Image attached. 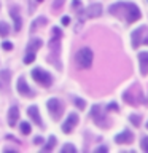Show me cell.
I'll return each mask as SVG.
<instances>
[{"label": "cell", "mask_w": 148, "mask_h": 153, "mask_svg": "<svg viewBox=\"0 0 148 153\" xmlns=\"http://www.w3.org/2000/svg\"><path fill=\"white\" fill-rule=\"evenodd\" d=\"M53 37H56V38H61V37H62V32H61L59 27H54V29H53Z\"/></svg>", "instance_id": "83f0119b"}, {"label": "cell", "mask_w": 148, "mask_h": 153, "mask_svg": "<svg viewBox=\"0 0 148 153\" xmlns=\"http://www.w3.org/2000/svg\"><path fill=\"white\" fill-rule=\"evenodd\" d=\"M30 131H32L30 124H29L27 121H22V123H21V132H22V134H26V136H27V134H30Z\"/></svg>", "instance_id": "ffe728a7"}, {"label": "cell", "mask_w": 148, "mask_h": 153, "mask_svg": "<svg viewBox=\"0 0 148 153\" xmlns=\"http://www.w3.org/2000/svg\"><path fill=\"white\" fill-rule=\"evenodd\" d=\"M102 5L100 3H92V5H89L88 10H86V14H88L89 18H99L100 14H102Z\"/></svg>", "instance_id": "8fae6325"}, {"label": "cell", "mask_w": 148, "mask_h": 153, "mask_svg": "<svg viewBox=\"0 0 148 153\" xmlns=\"http://www.w3.org/2000/svg\"><path fill=\"white\" fill-rule=\"evenodd\" d=\"M56 143H57V139H56L54 136H51L50 139H48V143H46L45 147H43V150H45V152H50V150H53V148L56 147Z\"/></svg>", "instance_id": "ac0fdd59"}, {"label": "cell", "mask_w": 148, "mask_h": 153, "mask_svg": "<svg viewBox=\"0 0 148 153\" xmlns=\"http://www.w3.org/2000/svg\"><path fill=\"white\" fill-rule=\"evenodd\" d=\"M147 128H148V123H147Z\"/></svg>", "instance_id": "8d00e7d4"}, {"label": "cell", "mask_w": 148, "mask_h": 153, "mask_svg": "<svg viewBox=\"0 0 148 153\" xmlns=\"http://www.w3.org/2000/svg\"><path fill=\"white\" fill-rule=\"evenodd\" d=\"M18 91H19V94H22V96H33V91L32 88L26 83V78L24 76H19V80H18Z\"/></svg>", "instance_id": "52a82bcc"}, {"label": "cell", "mask_w": 148, "mask_h": 153, "mask_svg": "<svg viewBox=\"0 0 148 153\" xmlns=\"http://www.w3.org/2000/svg\"><path fill=\"white\" fill-rule=\"evenodd\" d=\"M76 123H78V115H76V113H70L69 117H67V120L64 121V124H62V132L70 134L72 129L76 126Z\"/></svg>", "instance_id": "8992f818"}, {"label": "cell", "mask_w": 148, "mask_h": 153, "mask_svg": "<svg viewBox=\"0 0 148 153\" xmlns=\"http://www.w3.org/2000/svg\"><path fill=\"white\" fill-rule=\"evenodd\" d=\"M132 139H134V134L126 129V131H123L121 134H118V136L115 137V142L116 143H131Z\"/></svg>", "instance_id": "7c38bea8"}, {"label": "cell", "mask_w": 148, "mask_h": 153, "mask_svg": "<svg viewBox=\"0 0 148 153\" xmlns=\"http://www.w3.org/2000/svg\"><path fill=\"white\" fill-rule=\"evenodd\" d=\"M78 5L81 7V2H80V0H73V8H78Z\"/></svg>", "instance_id": "d6a6232c"}, {"label": "cell", "mask_w": 148, "mask_h": 153, "mask_svg": "<svg viewBox=\"0 0 148 153\" xmlns=\"http://www.w3.org/2000/svg\"><path fill=\"white\" fill-rule=\"evenodd\" d=\"M138 61H140V72L142 75L148 74V51H143L138 54Z\"/></svg>", "instance_id": "5bb4252c"}, {"label": "cell", "mask_w": 148, "mask_h": 153, "mask_svg": "<svg viewBox=\"0 0 148 153\" xmlns=\"http://www.w3.org/2000/svg\"><path fill=\"white\" fill-rule=\"evenodd\" d=\"M145 29H147L145 26H140L138 29H135V30H134V32L131 33V38H132V46H134V48H138V45H140V40H142L140 35L143 33V30H145Z\"/></svg>", "instance_id": "4fadbf2b"}, {"label": "cell", "mask_w": 148, "mask_h": 153, "mask_svg": "<svg viewBox=\"0 0 148 153\" xmlns=\"http://www.w3.org/2000/svg\"><path fill=\"white\" fill-rule=\"evenodd\" d=\"M124 100H126L127 104H132V105H135V104H137L135 100H134V97H132L131 91H126V93H124Z\"/></svg>", "instance_id": "44dd1931"}, {"label": "cell", "mask_w": 148, "mask_h": 153, "mask_svg": "<svg viewBox=\"0 0 148 153\" xmlns=\"http://www.w3.org/2000/svg\"><path fill=\"white\" fill-rule=\"evenodd\" d=\"M10 81H11V74H10V70L0 72V91H8Z\"/></svg>", "instance_id": "ba28073f"}, {"label": "cell", "mask_w": 148, "mask_h": 153, "mask_svg": "<svg viewBox=\"0 0 148 153\" xmlns=\"http://www.w3.org/2000/svg\"><path fill=\"white\" fill-rule=\"evenodd\" d=\"M62 24H64V26H69V24H70V18L64 16V18H62Z\"/></svg>", "instance_id": "f546056e"}, {"label": "cell", "mask_w": 148, "mask_h": 153, "mask_svg": "<svg viewBox=\"0 0 148 153\" xmlns=\"http://www.w3.org/2000/svg\"><path fill=\"white\" fill-rule=\"evenodd\" d=\"M2 48H3V50H7V51H10V50H13V45L10 42H3L2 43Z\"/></svg>", "instance_id": "f1b7e54d"}, {"label": "cell", "mask_w": 148, "mask_h": 153, "mask_svg": "<svg viewBox=\"0 0 148 153\" xmlns=\"http://www.w3.org/2000/svg\"><path fill=\"white\" fill-rule=\"evenodd\" d=\"M32 78L41 86H51V83H53V76L43 69H33L32 70Z\"/></svg>", "instance_id": "7a4b0ae2"}, {"label": "cell", "mask_w": 148, "mask_h": 153, "mask_svg": "<svg viewBox=\"0 0 148 153\" xmlns=\"http://www.w3.org/2000/svg\"><path fill=\"white\" fill-rule=\"evenodd\" d=\"M61 152H62V153H67V152H73V153H75V152H76V148L72 145V143H65V145L61 148Z\"/></svg>", "instance_id": "603a6c76"}, {"label": "cell", "mask_w": 148, "mask_h": 153, "mask_svg": "<svg viewBox=\"0 0 148 153\" xmlns=\"http://www.w3.org/2000/svg\"><path fill=\"white\" fill-rule=\"evenodd\" d=\"M46 107H48V110H50V113H51V117L54 118V120H59V118H61L64 107H62V102H61L59 99L51 97V99L46 102Z\"/></svg>", "instance_id": "3957f363"}, {"label": "cell", "mask_w": 148, "mask_h": 153, "mask_svg": "<svg viewBox=\"0 0 148 153\" xmlns=\"http://www.w3.org/2000/svg\"><path fill=\"white\" fill-rule=\"evenodd\" d=\"M92 59H94V54H92V50L91 48H81V50L76 53V64L81 69H89L92 65Z\"/></svg>", "instance_id": "6da1fadb"}, {"label": "cell", "mask_w": 148, "mask_h": 153, "mask_svg": "<svg viewBox=\"0 0 148 153\" xmlns=\"http://www.w3.org/2000/svg\"><path fill=\"white\" fill-rule=\"evenodd\" d=\"M91 118H92L94 121L97 123L99 126H102V128H105V126H108V124H110V121L105 120V115L102 113V107H100V105H94V107L91 108Z\"/></svg>", "instance_id": "5b68a950"}, {"label": "cell", "mask_w": 148, "mask_h": 153, "mask_svg": "<svg viewBox=\"0 0 148 153\" xmlns=\"http://www.w3.org/2000/svg\"><path fill=\"white\" fill-rule=\"evenodd\" d=\"M140 43H143V45H148V37H145V38H142V42Z\"/></svg>", "instance_id": "e575fe53"}, {"label": "cell", "mask_w": 148, "mask_h": 153, "mask_svg": "<svg viewBox=\"0 0 148 153\" xmlns=\"http://www.w3.org/2000/svg\"><path fill=\"white\" fill-rule=\"evenodd\" d=\"M129 120L134 123V126H140V117H138V115H131Z\"/></svg>", "instance_id": "d4e9b609"}, {"label": "cell", "mask_w": 148, "mask_h": 153, "mask_svg": "<svg viewBox=\"0 0 148 153\" xmlns=\"http://www.w3.org/2000/svg\"><path fill=\"white\" fill-rule=\"evenodd\" d=\"M18 120H19V108L16 107V105H13V107L10 108V112H8V124L10 126H14Z\"/></svg>", "instance_id": "9a60e30c"}, {"label": "cell", "mask_w": 148, "mask_h": 153, "mask_svg": "<svg viewBox=\"0 0 148 153\" xmlns=\"http://www.w3.org/2000/svg\"><path fill=\"white\" fill-rule=\"evenodd\" d=\"M140 147H142V150H143V152H147V153H148V136H143V137H142Z\"/></svg>", "instance_id": "7402d4cb"}, {"label": "cell", "mask_w": 148, "mask_h": 153, "mask_svg": "<svg viewBox=\"0 0 148 153\" xmlns=\"http://www.w3.org/2000/svg\"><path fill=\"white\" fill-rule=\"evenodd\" d=\"M40 46H41V40H40V38H32V40L29 42V45H27V53H33V54H35V51Z\"/></svg>", "instance_id": "2e32d148"}, {"label": "cell", "mask_w": 148, "mask_h": 153, "mask_svg": "<svg viewBox=\"0 0 148 153\" xmlns=\"http://www.w3.org/2000/svg\"><path fill=\"white\" fill-rule=\"evenodd\" d=\"M48 22V19L45 18V16H40V18H37L35 21L32 22V29L30 30L33 32V30H37V27H40V26H45V24Z\"/></svg>", "instance_id": "e0dca14e"}, {"label": "cell", "mask_w": 148, "mask_h": 153, "mask_svg": "<svg viewBox=\"0 0 148 153\" xmlns=\"http://www.w3.org/2000/svg\"><path fill=\"white\" fill-rule=\"evenodd\" d=\"M27 115L33 120V123H35L37 126H43V121L40 118V113H38V107H37V105H30V107L27 108Z\"/></svg>", "instance_id": "30bf717a"}, {"label": "cell", "mask_w": 148, "mask_h": 153, "mask_svg": "<svg viewBox=\"0 0 148 153\" xmlns=\"http://www.w3.org/2000/svg\"><path fill=\"white\" fill-rule=\"evenodd\" d=\"M33 59H35V54L33 53H27L26 57H24V64H32Z\"/></svg>", "instance_id": "cb8c5ba5"}, {"label": "cell", "mask_w": 148, "mask_h": 153, "mask_svg": "<svg viewBox=\"0 0 148 153\" xmlns=\"http://www.w3.org/2000/svg\"><path fill=\"white\" fill-rule=\"evenodd\" d=\"M108 108H112V110H118V105H116V104H110V105H108Z\"/></svg>", "instance_id": "836d02e7"}, {"label": "cell", "mask_w": 148, "mask_h": 153, "mask_svg": "<svg viewBox=\"0 0 148 153\" xmlns=\"http://www.w3.org/2000/svg\"><path fill=\"white\" fill-rule=\"evenodd\" d=\"M64 2L65 0H54V2H53V10H59L62 5H64Z\"/></svg>", "instance_id": "4316f807"}, {"label": "cell", "mask_w": 148, "mask_h": 153, "mask_svg": "<svg viewBox=\"0 0 148 153\" xmlns=\"http://www.w3.org/2000/svg\"><path fill=\"white\" fill-rule=\"evenodd\" d=\"M107 150H108V148L105 147V145H102V147H97V148H95V152H107Z\"/></svg>", "instance_id": "4dcf8cb0"}, {"label": "cell", "mask_w": 148, "mask_h": 153, "mask_svg": "<svg viewBox=\"0 0 148 153\" xmlns=\"http://www.w3.org/2000/svg\"><path fill=\"white\" fill-rule=\"evenodd\" d=\"M10 14H11L13 22H14V30L19 32V30H21V26H22L21 16H19V7H11V10H10Z\"/></svg>", "instance_id": "9c48e42d"}, {"label": "cell", "mask_w": 148, "mask_h": 153, "mask_svg": "<svg viewBox=\"0 0 148 153\" xmlns=\"http://www.w3.org/2000/svg\"><path fill=\"white\" fill-rule=\"evenodd\" d=\"M124 13H126L127 22H135L137 19H140V16H142L138 7L134 3H124Z\"/></svg>", "instance_id": "277c9868"}, {"label": "cell", "mask_w": 148, "mask_h": 153, "mask_svg": "<svg viewBox=\"0 0 148 153\" xmlns=\"http://www.w3.org/2000/svg\"><path fill=\"white\" fill-rule=\"evenodd\" d=\"M10 33V27H8V24L7 22H0V37H7Z\"/></svg>", "instance_id": "d6986e66"}, {"label": "cell", "mask_w": 148, "mask_h": 153, "mask_svg": "<svg viewBox=\"0 0 148 153\" xmlns=\"http://www.w3.org/2000/svg\"><path fill=\"white\" fill-rule=\"evenodd\" d=\"M37 2H38V3H41V2H43V0H37Z\"/></svg>", "instance_id": "d590c367"}, {"label": "cell", "mask_w": 148, "mask_h": 153, "mask_svg": "<svg viewBox=\"0 0 148 153\" xmlns=\"http://www.w3.org/2000/svg\"><path fill=\"white\" fill-rule=\"evenodd\" d=\"M75 105H76V107H78L80 110H83V108L86 107V104H84V100H83V99H78V97H76V99H75Z\"/></svg>", "instance_id": "484cf974"}, {"label": "cell", "mask_w": 148, "mask_h": 153, "mask_svg": "<svg viewBox=\"0 0 148 153\" xmlns=\"http://www.w3.org/2000/svg\"><path fill=\"white\" fill-rule=\"evenodd\" d=\"M33 142H35L37 145H40V143H43V139L41 137H35V139H33Z\"/></svg>", "instance_id": "1f68e13d"}]
</instances>
